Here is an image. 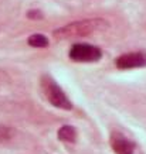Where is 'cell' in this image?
Masks as SVG:
<instances>
[{
	"instance_id": "1",
	"label": "cell",
	"mask_w": 146,
	"mask_h": 154,
	"mask_svg": "<svg viewBox=\"0 0 146 154\" xmlns=\"http://www.w3.org/2000/svg\"><path fill=\"white\" fill-rule=\"evenodd\" d=\"M108 27V21L101 17L94 19H82L75 20L68 24H64L61 27L54 30V37L58 40H70V38H81L88 37L95 33H99Z\"/></svg>"
},
{
	"instance_id": "2",
	"label": "cell",
	"mask_w": 146,
	"mask_h": 154,
	"mask_svg": "<svg viewBox=\"0 0 146 154\" xmlns=\"http://www.w3.org/2000/svg\"><path fill=\"white\" fill-rule=\"evenodd\" d=\"M40 86H41V91L46 99L54 107L62 109V110H72V107H74L72 102L67 96L64 89L57 84L50 75H43L41 79H40Z\"/></svg>"
},
{
	"instance_id": "3",
	"label": "cell",
	"mask_w": 146,
	"mask_h": 154,
	"mask_svg": "<svg viewBox=\"0 0 146 154\" xmlns=\"http://www.w3.org/2000/svg\"><path fill=\"white\" fill-rule=\"evenodd\" d=\"M102 50L97 45L87 44V42H75L68 51V58L72 62L88 64V62H98L102 58Z\"/></svg>"
},
{
	"instance_id": "4",
	"label": "cell",
	"mask_w": 146,
	"mask_h": 154,
	"mask_svg": "<svg viewBox=\"0 0 146 154\" xmlns=\"http://www.w3.org/2000/svg\"><path fill=\"white\" fill-rule=\"evenodd\" d=\"M115 65L118 69H133L146 66V52L143 51H131L119 55L115 60Z\"/></svg>"
},
{
	"instance_id": "5",
	"label": "cell",
	"mask_w": 146,
	"mask_h": 154,
	"mask_svg": "<svg viewBox=\"0 0 146 154\" xmlns=\"http://www.w3.org/2000/svg\"><path fill=\"white\" fill-rule=\"evenodd\" d=\"M109 144L115 154H136V144L121 131H112Z\"/></svg>"
},
{
	"instance_id": "6",
	"label": "cell",
	"mask_w": 146,
	"mask_h": 154,
	"mask_svg": "<svg viewBox=\"0 0 146 154\" xmlns=\"http://www.w3.org/2000/svg\"><path fill=\"white\" fill-rule=\"evenodd\" d=\"M57 136H58V139L64 143H68V144H74L77 141V130L74 126H71V125H64L58 129L57 131Z\"/></svg>"
},
{
	"instance_id": "7",
	"label": "cell",
	"mask_w": 146,
	"mask_h": 154,
	"mask_svg": "<svg viewBox=\"0 0 146 154\" xmlns=\"http://www.w3.org/2000/svg\"><path fill=\"white\" fill-rule=\"evenodd\" d=\"M27 44L33 48H46V47H48L50 41H48L47 35H44L41 33H34L28 37Z\"/></svg>"
},
{
	"instance_id": "8",
	"label": "cell",
	"mask_w": 146,
	"mask_h": 154,
	"mask_svg": "<svg viewBox=\"0 0 146 154\" xmlns=\"http://www.w3.org/2000/svg\"><path fill=\"white\" fill-rule=\"evenodd\" d=\"M13 134V130L7 126H0V141L2 140H9Z\"/></svg>"
},
{
	"instance_id": "9",
	"label": "cell",
	"mask_w": 146,
	"mask_h": 154,
	"mask_svg": "<svg viewBox=\"0 0 146 154\" xmlns=\"http://www.w3.org/2000/svg\"><path fill=\"white\" fill-rule=\"evenodd\" d=\"M27 17L31 20H37V19H43V13L40 10H30L27 13Z\"/></svg>"
},
{
	"instance_id": "10",
	"label": "cell",
	"mask_w": 146,
	"mask_h": 154,
	"mask_svg": "<svg viewBox=\"0 0 146 154\" xmlns=\"http://www.w3.org/2000/svg\"><path fill=\"white\" fill-rule=\"evenodd\" d=\"M0 82H2V76H0Z\"/></svg>"
}]
</instances>
